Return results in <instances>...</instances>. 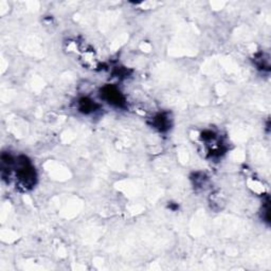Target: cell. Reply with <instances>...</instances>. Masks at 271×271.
Segmentation results:
<instances>
[{
  "mask_svg": "<svg viewBox=\"0 0 271 271\" xmlns=\"http://www.w3.org/2000/svg\"><path fill=\"white\" fill-rule=\"evenodd\" d=\"M15 167V175L18 185L25 190L34 187L35 182H36V172H35V169L27 157L20 156L16 160Z\"/></svg>",
  "mask_w": 271,
  "mask_h": 271,
  "instance_id": "6da1fadb",
  "label": "cell"
},
{
  "mask_svg": "<svg viewBox=\"0 0 271 271\" xmlns=\"http://www.w3.org/2000/svg\"><path fill=\"white\" fill-rule=\"evenodd\" d=\"M101 95L105 101H107L109 104L113 105V106L120 108L125 106V98L115 86L107 85L103 87L101 90Z\"/></svg>",
  "mask_w": 271,
  "mask_h": 271,
  "instance_id": "7a4b0ae2",
  "label": "cell"
},
{
  "mask_svg": "<svg viewBox=\"0 0 271 271\" xmlns=\"http://www.w3.org/2000/svg\"><path fill=\"white\" fill-rule=\"evenodd\" d=\"M99 107V105L89 98H82L78 101V109H80L81 112L86 113V115L95 111Z\"/></svg>",
  "mask_w": 271,
  "mask_h": 271,
  "instance_id": "277c9868",
  "label": "cell"
},
{
  "mask_svg": "<svg viewBox=\"0 0 271 271\" xmlns=\"http://www.w3.org/2000/svg\"><path fill=\"white\" fill-rule=\"evenodd\" d=\"M153 126L156 129H158L159 132H167V130L171 126L169 117L165 115V113H159V115H157L156 117H154Z\"/></svg>",
  "mask_w": 271,
  "mask_h": 271,
  "instance_id": "3957f363",
  "label": "cell"
}]
</instances>
